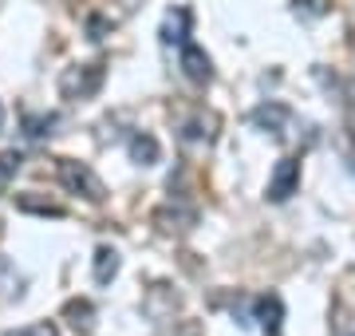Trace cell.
I'll list each match as a JSON object with an SVG mask.
<instances>
[{
	"label": "cell",
	"mask_w": 355,
	"mask_h": 336,
	"mask_svg": "<svg viewBox=\"0 0 355 336\" xmlns=\"http://www.w3.org/2000/svg\"><path fill=\"white\" fill-rule=\"evenodd\" d=\"M292 4H296V12L300 16H328V0H292Z\"/></svg>",
	"instance_id": "obj_16"
},
{
	"label": "cell",
	"mask_w": 355,
	"mask_h": 336,
	"mask_svg": "<svg viewBox=\"0 0 355 336\" xmlns=\"http://www.w3.org/2000/svg\"><path fill=\"white\" fill-rule=\"evenodd\" d=\"M190 36V12L186 8H170L162 20V44H186Z\"/></svg>",
	"instance_id": "obj_8"
},
{
	"label": "cell",
	"mask_w": 355,
	"mask_h": 336,
	"mask_svg": "<svg viewBox=\"0 0 355 336\" xmlns=\"http://www.w3.org/2000/svg\"><path fill=\"white\" fill-rule=\"evenodd\" d=\"M99 87H103V64H76L64 67V76H60L64 99H91Z\"/></svg>",
	"instance_id": "obj_2"
},
{
	"label": "cell",
	"mask_w": 355,
	"mask_h": 336,
	"mask_svg": "<svg viewBox=\"0 0 355 336\" xmlns=\"http://www.w3.org/2000/svg\"><path fill=\"white\" fill-rule=\"evenodd\" d=\"M253 123L261 131H272V135H277V131L288 123V107H284V103H261L253 111Z\"/></svg>",
	"instance_id": "obj_9"
},
{
	"label": "cell",
	"mask_w": 355,
	"mask_h": 336,
	"mask_svg": "<svg viewBox=\"0 0 355 336\" xmlns=\"http://www.w3.org/2000/svg\"><path fill=\"white\" fill-rule=\"evenodd\" d=\"M257 321L265 328L268 336H280V321H284V301L277 293H268V297L257 301Z\"/></svg>",
	"instance_id": "obj_6"
},
{
	"label": "cell",
	"mask_w": 355,
	"mask_h": 336,
	"mask_svg": "<svg viewBox=\"0 0 355 336\" xmlns=\"http://www.w3.org/2000/svg\"><path fill=\"white\" fill-rule=\"evenodd\" d=\"M60 182H64L71 194H83L87 202H103L107 198V190H103L99 174L87 167V162H76V158H60Z\"/></svg>",
	"instance_id": "obj_1"
},
{
	"label": "cell",
	"mask_w": 355,
	"mask_h": 336,
	"mask_svg": "<svg viewBox=\"0 0 355 336\" xmlns=\"http://www.w3.org/2000/svg\"><path fill=\"white\" fill-rule=\"evenodd\" d=\"M16 210H20V214H40V218H64V206L51 202V198H44V194H36V190L16 194Z\"/></svg>",
	"instance_id": "obj_7"
},
{
	"label": "cell",
	"mask_w": 355,
	"mask_h": 336,
	"mask_svg": "<svg viewBox=\"0 0 355 336\" xmlns=\"http://www.w3.org/2000/svg\"><path fill=\"white\" fill-rule=\"evenodd\" d=\"M0 127H4V103H0Z\"/></svg>",
	"instance_id": "obj_21"
},
{
	"label": "cell",
	"mask_w": 355,
	"mask_h": 336,
	"mask_svg": "<svg viewBox=\"0 0 355 336\" xmlns=\"http://www.w3.org/2000/svg\"><path fill=\"white\" fill-rule=\"evenodd\" d=\"M154 221H158V230H190L193 226V210H174V206H166L154 214Z\"/></svg>",
	"instance_id": "obj_11"
},
{
	"label": "cell",
	"mask_w": 355,
	"mask_h": 336,
	"mask_svg": "<svg viewBox=\"0 0 355 336\" xmlns=\"http://www.w3.org/2000/svg\"><path fill=\"white\" fill-rule=\"evenodd\" d=\"M51 127H55V115H28V119H24V131L32 135V139H44V135H51Z\"/></svg>",
	"instance_id": "obj_15"
},
{
	"label": "cell",
	"mask_w": 355,
	"mask_h": 336,
	"mask_svg": "<svg viewBox=\"0 0 355 336\" xmlns=\"http://www.w3.org/2000/svg\"><path fill=\"white\" fill-rule=\"evenodd\" d=\"M119 277V253L111 246H99L95 249V281L99 285H111Z\"/></svg>",
	"instance_id": "obj_10"
},
{
	"label": "cell",
	"mask_w": 355,
	"mask_h": 336,
	"mask_svg": "<svg viewBox=\"0 0 355 336\" xmlns=\"http://www.w3.org/2000/svg\"><path fill=\"white\" fill-rule=\"evenodd\" d=\"M12 336H60V333H55L51 321H36V324H28V328H20V333H12Z\"/></svg>",
	"instance_id": "obj_17"
},
{
	"label": "cell",
	"mask_w": 355,
	"mask_h": 336,
	"mask_svg": "<svg viewBox=\"0 0 355 336\" xmlns=\"http://www.w3.org/2000/svg\"><path fill=\"white\" fill-rule=\"evenodd\" d=\"M64 317L76 324L79 333H91V321H95V305H91V301H67V305H64Z\"/></svg>",
	"instance_id": "obj_13"
},
{
	"label": "cell",
	"mask_w": 355,
	"mask_h": 336,
	"mask_svg": "<svg viewBox=\"0 0 355 336\" xmlns=\"http://www.w3.org/2000/svg\"><path fill=\"white\" fill-rule=\"evenodd\" d=\"M214 127H217L214 115H198V119H190V123L182 127V139L186 142H214Z\"/></svg>",
	"instance_id": "obj_12"
},
{
	"label": "cell",
	"mask_w": 355,
	"mask_h": 336,
	"mask_svg": "<svg viewBox=\"0 0 355 336\" xmlns=\"http://www.w3.org/2000/svg\"><path fill=\"white\" fill-rule=\"evenodd\" d=\"M182 336H198V328H193V324H186V333H182Z\"/></svg>",
	"instance_id": "obj_20"
},
{
	"label": "cell",
	"mask_w": 355,
	"mask_h": 336,
	"mask_svg": "<svg viewBox=\"0 0 355 336\" xmlns=\"http://www.w3.org/2000/svg\"><path fill=\"white\" fill-rule=\"evenodd\" d=\"M300 186V158H280L272 174H268V198L272 202H288Z\"/></svg>",
	"instance_id": "obj_3"
},
{
	"label": "cell",
	"mask_w": 355,
	"mask_h": 336,
	"mask_svg": "<svg viewBox=\"0 0 355 336\" xmlns=\"http://www.w3.org/2000/svg\"><path fill=\"white\" fill-rule=\"evenodd\" d=\"M20 167H24V155H20L16 146L12 151H0V194L12 186V178L20 174Z\"/></svg>",
	"instance_id": "obj_14"
},
{
	"label": "cell",
	"mask_w": 355,
	"mask_h": 336,
	"mask_svg": "<svg viewBox=\"0 0 355 336\" xmlns=\"http://www.w3.org/2000/svg\"><path fill=\"white\" fill-rule=\"evenodd\" d=\"M107 28H111V24H107V16H99V12L87 16V36L91 40H103V36H107Z\"/></svg>",
	"instance_id": "obj_18"
},
{
	"label": "cell",
	"mask_w": 355,
	"mask_h": 336,
	"mask_svg": "<svg viewBox=\"0 0 355 336\" xmlns=\"http://www.w3.org/2000/svg\"><path fill=\"white\" fill-rule=\"evenodd\" d=\"M127 155L130 162H139V167H154L158 158H162V146H158V139L154 135H146V131H135L127 142Z\"/></svg>",
	"instance_id": "obj_5"
},
{
	"label": "cell",
	"mask_w": 355,
	"mask_h": 336,
	"mask_svg": "<svg viewBox=\"0 0 355 336\" xmlns=\"http://www.w3.org/2000/svg\"><path fill=\"white\" fill-rule=\"evenodd\" d=\"M347 127H352V135H355V103H352V111H347Z\"/></svg>",
	"instance_id": "obj_19"
},
{
	"label": "cell",
	"mask_w": 355,
	"mask_h": 336,
	"mask_svg": "<svg viewBox=\"0 0 355 336\" xmlns=\"http://www.w3.org/2000/svg\"><path fill=\"white\" fill-rule=\"evenodd\" d=\"M182 72H186L190 83H209V79H214V60H209L202 48L186 44V48H182Z\"/></svg>",
	"instance_id": "obj_4"
}]
</instances>
